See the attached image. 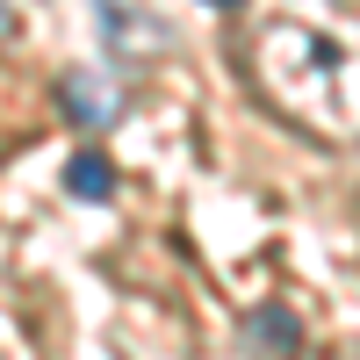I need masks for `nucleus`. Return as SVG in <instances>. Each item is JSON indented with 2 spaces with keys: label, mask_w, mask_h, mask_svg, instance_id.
I'll use <instances>...</instances> for the list:
<instances>
[{
  "label": "nucleus",
  "mask_w": 360,
  "mask_h": 360,
  "mask_svg": "<svg viewBox=\"0 0 360 360\" xmlns=\"http://www.w3.org/2000/svg\"><path fill=\"white\" fill-rule=\"evenodd\" d=\"M245 72L259 86V101L310 144H324V152L360 144V37H332V29L281 15L252 29Z\"/></svg>",
  "instance_id": "obj_1"
},
{
  "label": "nucleus",
  "mask_w": 360,
  "mask_h": 360,
  "mask_svg": "<svg viewBox=\"0 0 360 360\" xmlns=\"http://www.w3.org/2000/svg\"><path fill=\"white\" fill-rule=\"evenodd\" d=\"M58 115H65L72 130H108V123H123V79H115V72H94V65L58 72Z\"/></svg>",
  "instance_id": "obj_2"
},
{
  "label": "nucleus",
  "mask_w": 360,
  "mask_h": 360,
  "mask_svg": "<svg viewBox=\"0 0 360 360\" xmlns=\"http://www.w3.org/2000/svg\"><path fill=\"white\" fill-rule=\"evenodd\" d=\"M94 8H101V29H108V51L123 58V65H152L166 51V37H173L152 8H130V0H94Z\"/></svg>",
  "instance_id": "obj_3"
},
{
  "label": "nucleus",
  "mask_w": 360,
  "mask_h": 360,
  "mask_svg": "<svg viewBox=\"0 0 360 360\" xmlns=\"http://www.w3.org/2000/svg\"><path fill=\"white\" fill-rule=\"evenodd\" d=\"M245 346L266 353V360H288V353H303V324H295V310H281V303H259L245 317Z\"/></svg>",
  "instance_id": "obj_4"
},
{
  "label": "nucleus",
  "mask_w": 360,
  "mask_h": 360,
  "mask_svg": "<svg viewBox=\"0 0 360 360\" xmlns=\"http://www.w3.org/2000/svg\"><path fill=\"white\" fill-rule=\"evenodd\" d=\"M65 195H79V202H108V195H115V166H108L101 152H72V166H65Z\"/></svg>",
  "instance_id": "obj_5"
},
{
  "label": "nucleus",
  "mask_w": 360,
  "mask_h": 360,
  "mask_svg": "<svg viewBox=\"0 0 360 360\" xmlns=\"http://www.w3.org/2000/svg\"><path fill=\"white\" fill-rule=\"evenodd\" d=\"M15 37V0H0V44Z\"/></svg>",
  "instance_id": "obj_6"
},
{
  "label": "nucleus",
  "mask_w": 360,
  "mask_h": 360,
  "mask_svg": "<svg viewBox=\"0 0 360 360\" xmlns=\"http://www.w3.org/2000/svg\"><path fill=\"white\" fill-rule=\"evenodd\" d=\"M202 8H238V0H202Z\"/></svg>",
  "instance_id": "obj_7"
},
{
  "label": "nucleus",
  "mask_w": 360,
  "mask_h": 360,
  "mask_svg": "<svg viewBox=\"0 0 360 360\" xmlns=\"http://www.w3.org/2000/svg\"><path fill=\"white\" fill-rule=\"evenodd\" d=\"M324 360H360V353H324Z\"/></svg>",
  "instance_id": "obj_8"
}]
</instances>
